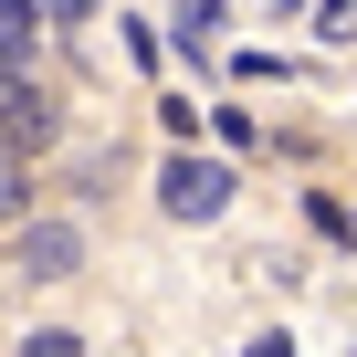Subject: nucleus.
<instances>
[{
    "mask_svg": "<svg viewBox=\"0 0 357 357\" xmlns=\"http://www.w3.org/2000/svg\"><path fill=\"white\" fill-rule=\"evenodd\" d=\"M242 357H294V336H252V347H242Z\"/></svg>",
    "mask_w": 357,
    "mask_h": 357,
    "instance_id": "9",
    "label": "nucleus"
},
{
    "mask_svg": "<svg viewBox=\"0 0 357 357\" xmlns=\"http://www.w3.org/2000/svg\"><path fill=\"white\" fill-rule=\"evenodd\" d=\"M22 357H84V336L74 326H43V336H22Z\"/></svg>",
    "mask_w": 357,
    "mask_h": 357,
    "instance_id": "7",
    "label": "nucleus"
},
{
    "mask_svg": "<svg viewBox=\"0 0 357 357\" xmlns=\"http://www.w3.org/2000/svg\"><path fill=\"white\" fill-rule=\"evenodd\" d=\"M43 11H53V22H84V11H95V0H43Z\"/></svg>",
    "mask_w": 357,
    "mask_h": 357,
    "instance_id": "10",
    "label": "nucleus"
},
{
    "mask_svg": "<svg viewBox=\"0 0 357 357\" xmlns=\"http://www.w3.org/2000/svg\"><path fill=\"white\" fill-rule=\"evenodd\" d=\"M32 53V11H22V0H0V63H22Z\"/></svg>",
    "mask_w": 357,
    "mask_h": 357,
    "instance_id": "6",
    "label": "nucleus"
},
{
    "mask_svg": "<svg viewBox=\"0 0 357 357\" xmlns=\"http://www.w3.org/2000/svg\"><path fill=\"white\" fill-rule=\"evenodd\" d=\"M158 211H168V221H221V211H231V168L178 147V158L158 168Z\"/></svg>",
    "mask_w": 357,
    "mask_h": 357,
    "instance_id": "1",
    "label": "nucleus"
},
{
    "mask_svg": "<svg viewBox=\"0 0 357 357\" xmlns=\"http://www.w3.org/2000/svg\"><path fill=\"white\" fill-rule=\"evenodd\" d=\"M273 11H294V0H273Z\"/></svg>",
    "mask_w": 357,
    "mask_h": 357,
    "instance_id": "11",
    "label": "nucleus"
},
{
    "mask_svg": "<svg viewBox=\"0 0 357 357\" xmlns=\"http://www.w3.org/2000/svg\"><path fill=\"white\" fill-rule=\"evenodd\" d=\"M168 32H178V53H211V32H221V0H178V11H168Z\"/></svg>",
    "mask_w": 357,
    "mask_h": 357,
    "instance_id": "4",
    "label": "nucleus"
},
{
    "mask_svg": "<svg viewBox=\"0 0 357 357\" xmlns=\"http://www.w3.org/2000/svg\"><path fill=\"white\" fill-rule=\"evenodd\" d=\"M315 32H326V43H357V0H326V11H315Z\"/></svg>",
    "mask_w": 357,
    "mask_h": 357,
    "instance_id": "8",
    "label": "nucleus"
},
{
    "mask_svg": "<svg viewBox=\"0 0 357 357\" xmlns=\"http://www.w3.org/2000/svg\"><path fill=\"white\" fill-rule=\"evenodd\" d=\"M53 137H63V116H53V95L22 74V84H11V105H0V147L22 158V147H53Z\"/></svg>",
    "mask_w": 357,
    "mask_h": 357,
    "instance_id": "3",
    "label": "nucleus"
},
{
    "mask_svg": "<svg viewBox=\"0 0 357 357\" xmlns=\"http://www.w3.org/2000/svg\"><path fill=\"white\" fill-rule=\"evenodd\" d=\"M11 263H22L32 284H74V273H84V231H74L63 211H32V221L11 231Z\"/></svg>",
    "mask_w": 357,
    "mask_h": 357,
    "instance_id": "2",
    "label": "nucleus"
},
{
    "mask_svg": "<svg viewBox=\"0 0 357 357\" xmlns=\"http://www.w3.org/2000/svg\"><path fill=\"white\" fill-rule=\"evenodd\" d=\"M32 221V178H22V158L0 147V231H22Z\"/></svg>",
    "mask_w": 357,
    "mask_h": 357,
    "instance_id": "5",
    "label": "nucleus"
}]
</instances>
